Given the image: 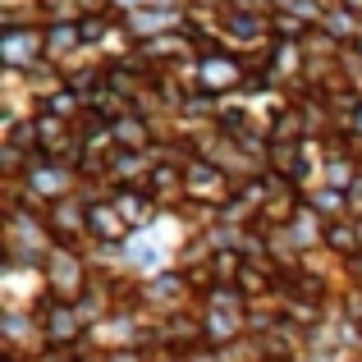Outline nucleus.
<instances>
[{"label": "nucleus", "instance_id": "f257e3e1", "mask_svg": "<svg viewBox=\"0 0 362 362\" xmlns=\"http://www.w3.org/2000/svg\"><path fill=\"white\" fill-rule=\"evenodd\" d=\"M247 83V69L239 55L230 51H216L206 55V60H197V88H202V97H221V92H239Z\"/></svg>", "mask_w": 362, "mask_h": 362}, {"label": "nucleus", "instance_id": "7ed1b4c3", "mask_svg": "<svg viewBox=\"0 0 362 362\" xmlns=\"http://www.w3.org/2000/svg\"><path fill=\"white\" fill-rule=\"evenodd\" d=\"M225 9L230 14H252V18H275V0H225Z\"/></svg>", "mask_w": 362, "mask_h": 362}, {"label": "nucleus", "instance_id": "f03ea898", "mask_svg": "<svg viewBox=\"0 0 362 362\" xmlns=\"http://www.w3.org/2000/svg\"><path fill=\"white\" fill-rule=\"evenodd\" d=\"M88 234H92V247H110V243L129 239L133 225L119 216L115 202H97V206H88Z\"/></svg>", "mask_w": 362, "mask_h": 362}]
</instances>
